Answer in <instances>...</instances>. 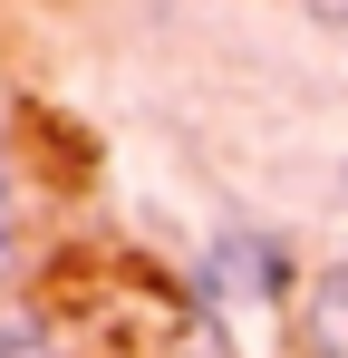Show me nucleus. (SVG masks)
I'll list each match as a JSON object with an SVG mask.
<instances>
[{
    "label": "nucleus",
    "mask_w": 348,
    "mask_h": 358,
    "mask_svg": "<svg viewBox=\"0 0 348 358\" xmlns=\"http://www.w3.org/2000/svg\"><path fill=\"white\" fill-rule=\"evenodd\" d=\"M0 358H68V339L39 310H0Z\"/></svg>",
    "instance_id": "obj_2"
},
{
    "label": "nucleus",
    "mask_w": 348,
    "mask_h": 358,
    "mask_svg": "<svg viewBox=\"0 0 348 358\" xmlns=\"http://www.w3.org/2000/svg\"><path fill=\"white\" fill-rule=\"evenodd\" d=\"M20 271V175H10V155H0V281Z\"/></svg>",
    "instance_id": "obj_3"
},
{
    "label": "nucleus",
    "mask_w": 348,
    "mask_h": 358,
    "mask_svg": "<svg viewBox=\"0 0 348 358\" xmlns=\"http://www.w3.org/2000/svg\"><path fill=\"white\" fill-rule=\"evenodd\" d=\"M319 310H329V320H348V262H329V281H319Z\"/></svg>",
    "instance_id": "obj_4"
},
{
    "label": "nucleus",
    "mask_w": 348,
    "mask_h": 358,
    "mask_svg": "<svg viewBox=\"0 0 348 358\" xmlns=\"http://www.w3.org/2000/svg\"><path fill=\"white\" fill-rule=\"evenodd\" d=\"M281 291H290L281 242H261V233L213 242V262H203V300H213V310H232V300H281Z\"/></svg>",
    "instance_id": "obj_1"
},
{
    "label": "nucleus",
    "mask_w": 348,
    "mask_h": 358,
    "mask_svg": "<svg viewBox=\"0 0 348 358\" xmlns=\"http://www.w3.org/2000/svg\"><path fill=\"white\" fill-rule=\"evenodd\" d=\"M0 126H10V97H0Z\"/></svg>",
    "instance_id": "obj_5"
}]
</instances>
